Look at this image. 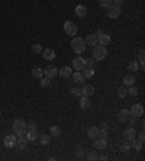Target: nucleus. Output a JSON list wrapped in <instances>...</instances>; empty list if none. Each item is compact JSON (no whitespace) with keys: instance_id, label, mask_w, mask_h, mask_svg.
Returning a JSON list of instances; mask_svg holds the SVG:
<instances>
[{"instance_id":"1","label":"nucleus","mask_w":145,"mask_h":161,"mask_svg":"<svg viewBox=\"0 0 145 161\" xmlns=\"http://www.w3.org/2000/svg\"><path fill=\"white\" fill-rule=\"evenodd\" d=\"M106 57H107V49H106L105 45H100V44L94 45L93 52H91V58L94 61H103Z\"/></svg>"},{"instance_id":"2","label":"nucleus","mask_w":145,"mask_h":161,"mask_svg":"<svg viewBox=\"0 0 145 161\" xmlns=\"http://www.w3.org/2000/svg\"><path fill=\"white\" fill-rule=\"evenodd\" d=\"M26 125L28 123L25 122V119H22V118L15 119V122H13V131H15L16 137H22V135L26 134V131H28Z\"/></svg>"},{"instance_id":"3","label":"nucleus","mask_w":145,"mask_h":161,"mask_svg":"<svg viewBox=\"0 0 145 161\" xmlns=\"http://www.w3.org/2000/svg\"><path fill=\"white\" fill-rule=\"evenodd\" d=\"M71 47H73V51H74L77 55L83 54V52L86 51V42H84L83 38H79V36H77V38H73Z\"/></svg>"},{"instance_id":"4","label":"nucleus","mask_w":145,"mask_h":161,"mask_svg":"<svg viewBox=\"0 0 145 161\" xmlns=\"http://www.w3.org/2000/svg\"><path fill=\"white\" fill-rule=\"evenodd\" d=\"M144 106H142L141 103H133L132 106H131L129 109V116H133V118H141V116H144Z\"/></svg>"},{"instance_id":"5","label":"nucleus","mask_w":145,"mask_h":161,"mask_svg":"<svg viewBox=\"0 0 145 161\" xmlns=\"http://www.w3.org/2000/svg\"><path fill=\"white\" fill-rule=\"evenodd\" d=\"M3 145L6 148H15L18 145V137L15 134H10V135H6L3 138Z\"/></svg>"},{"instance_id":"6","label":"nucleus","mask_w":145,"mask_h":161,"mask_svg":"<svg viewBox=\"0 0 145 161\" xmlns=\"http://www.w3.org/2000/svg\"><path fill=\"white\" fill-rule=\"evenodd\" d=\"M64 31L68 36H74L77 34V25L74 22H71V20H65L64 22Z\"/></svg>"},{"instance_id":"7","label":"nucleus","mask_w":145,"mask_h":161,"mask_svg":"<svg viewBox=\"0 0 145 161\" xmlns=\"http://www.w3.org/2000/svg\"><path fill=\"white\" fill-rule=\"evenodd\" d=\"M122 13V9L121 6H116V4H110L109 8H107V16H109L110 19H116L119 18Z\"/></svg>"},{"instance_id":"8","label":"nucleus","mask_w":145,"mask_h":161,"mask_svg":"<svg viewBox=\"0 0 145 161\" xmlns=\"http://www.w3.org/2000/svg\"><path fill=\"white\" fill-rule=\"evenodd\" d=\"M107 145V138H103V137H97L94 138V142H93V148L97 149V151H103Z\"/></svg>"},{"instance_id":"9","label":"nucleus","mask_w":145,"mask_h":161,"mask_svg":"<svg viewBox=\"0 0 145 161\" xmlns=\"http://www.w3.org/2000/svg\"><path fill=\"white\" fill-rule=\"evenodd\" d=\"M71 65H73V68L77 71H81L83 68L86 67V61H84V58H81V57H75V58H73V63H71Z\"/></svg>"},{"instance_id":"10","label":"nucleus","mask_w":145,"mask_h":161,"mask_svg":"<svg viewBox=\"0 0 145 161\" xmlns=\"http://www.w3.org/2000/svg\"><path fill=\"white\" fill-rule=\"evenodd\" d=\"M97 44H100V45H109L110 44V35H107V34H105V32L102 31H97Z\"/></svg>"},{"instance_id":"11","label":"nucleus","mask_w":145,"mask_h":161,"mask_svg":"<svg viewBox=\"0 0 145 161\" xmlns=\"http://www.w3.org/2000/svg\"><path fill=\"white\" fill-rule=\"evenodd\" d=\"M44 73H45V75H47L48 79H55L58 75V68L55 67V65H47V67L44 68Z\"/></svg>"},{"instance_id":"12","label":"nucleus","mask_w":145,"mask_h":161,"mask_svg":"<svg viewBox=\"0 0 145 161\" xmlns=\"http://www.w3.org/2000/svg\"><path fill=\"white\" fill-rule=\"evenodd\" d=\"M133 138H137V131L133 129V126H129V128H126L125 132H123V139L126 141H132Z\"/></svg>"},{"instance_id":"13","label":"nucleus","mask_w":145,"mask_h":161,"mask_svg":"<svg viewBox=\"0 0 145 161\" xmlns=\"http://www.w3.org/2000/svg\"><path fill=\"white\" fill-rule=\"evenodd\" d=\"M128 118H129V110L128 109H121L118 112V121L121 122V123L128 122Z\"/></svg>"},{"instance_id":"14","label":"nucleus","mask_w":145,"mask_h":161,"mask_svg":"<svg viewBox=\"0 0 145 161\" xmlns=\"http://www.w3.org/2000/svg\"><path fill=\"white\" fill-rule=\"evenodd\" d=\"M74 13H75L77 18H84V16L87 15V8L84 6V4H79V6H75Z\"/></svg>"},{"instance_id":"15","label":"nucleus","mask_w":145,"mask_h":161,"mask_svg":"<svg viewBox=\"0 0 145 161\" xmlns=\"http://www.w3.org/2000/svg\"><path fill=\"white\" fill-rule=\"evenodd\" d=\"M90 106H91L90 97H89V96H81V99H80V107H81L83 110H87Z\"/></svg>"},{"instance_id":"16","label":"nucleus","mask_w":145,"mask_h":161,"mask_svg":"<svg viewBox=\"0 0 145 161\" xmlns=\"http://www.w3.org/2000/svg\"><path fill=\"white\" fill-rule=\"evenodd\" d=\"M58 74L63 77V79H68V77H71V74H73V71H71L70 67H67V65H64V67L58 68Z\"/></svg>"},{"instance_id":"17","label":"nucleus","mask_w":145,"mask_h":161,"mask_svg":"<svg viewBox=\"0 0 145 161\" xmlns=\"http://www.w3.org/2000/svg\"><path fill=\"white\" fill-rule=\"evenodd\" d=\"M41 54L44 55V58L48 60V61H51V60H55V51L51 49V48H47V49H42Z\"/></svg>"},{"instance_id":"18","label":"nucleus","mask_w":145,"mask_h":161,"mask_svg":"<svg viewBox=\"0 0 145 161\" xmlns=\"http://www.w3.org/2000/svg\"><path fill=\"white\" fill-rule=\"evenodd\" d=\"M87 135H89L91 139H94V138L100 137V129H99L97 126H90V128L87 129Z\"/></svg>"},{"instance_id":"19","label":"nucleus","mask_w":145,"mask_h":161,"mask_svg":"<svg viewBox=\"0 0 145 161\" xmlns=\"http://www.w3.org/2000/svg\"><path fill=\"white\" fill-rule=\"evenodd\" d=\"M71 77H73V81L75 83V84H83L84 83V77H83V74H81V71H75V73H73L71 74Z\"/></svg>"},{"instance_id":"20","label":"nucleus","mask_w":145,"mask_h":161,"mask_svg":"<svg viewBox=\"0 0 145 161\" xmlns=\"http://www.w3.org/2000/svg\"><path fill=\"white\" fill-rule=\"evenodd\" d=\"M84 42H86L87 45H90V47L97 45V35H96V34H90V35H87L86 39H84Z\"/></svg>"},{"instance_id":"21","label":"nucleus","mask_w":145,"mask_h":161,"mask_svg":"<svg viewBox=\"0 0 145 161\" xmlns=\"http://www.w3.org/2000/svg\"><path fill=\"white\" fill-rule=\"evenodd\" d=\"M93 93H94V87L90 86V84H84L81 87V96H89L90 97Z\"/></svg>"},{"instance_id":"22","label":"nucleus","mask_w":145,"mask_h":161,"mask_svg":"<svg viewBox=\"0 0 145 161\" xmlns=\"http://www.w3.org/2000/svg\"><path fill=\"white\" fill-rule=\"evenodd\" d=\"M81 74H83V77H84V79H91V77L94 75L93 67H84L81 70Z\"/></svg>"},{"instance_id":"23","label":"nucleus","mask_w":145,"mask_h":161,"mask_svg":"<svg viewBox=\"0 0 145 161\" xmlns=\"http://www.w3.org/2000/svg\"><path fill=\"white\" fill-rule=\"evenodd\" d=\"M26 138H28V141H32V142H35V141H38V132L36 131H34V129H29V131H26Z\"/></svg>"},{"instance_id":"24","label":"nucleus","mask_w":145,"mask_h":161,"mask_svg":"<svg viewBox=\"0 0 145 161\" xmlns=\"http://www.w3.org/2000/svg\"><path fill=\"white\" fill-rule=\"evenodd\" d=\"M28 138L25 137V135H22V137H18V145H19L20 149H26L28 147Z\"/></svg>"},{"instance_id":"25","label":"nucleus","mask_w":145,"mask_h":161,"mask_svg":"<svg viewBox=\"0 0 145 161\" xmlns=\"http://www.w3.org/2000/svg\"><path fill=\"white\" fill-rule=\"evenodd\" d=\"M135 84V77H133L132 74H126L125 77H123V86H133Z\"/></svg>"},{"instance_id":"26","label":"nucleus","mask_w":145,"mask_h":161,"mask_svg":"<svg viewBox=\"0 0 145 161\" xmlns=\"http://www.w3.org/2000/svg\"><path fill=\"white\" fill-rule=\"evenodd\" d=\"M128 70H129L131 73L139 70V63H138L137 60H132V61H129V63H128Z\"/></svg>"},{"instance_id":"27","label":"nucleus","mask_w":145,"mask_h":161,"mask_svg":"<svg viewBox=\"0 0 145 161\" xmlns=\"http://www.w3.org/2000/svg\"><path fill=\"white\" fill-rule=\"evenodd\" d=\"M32 77H35V79H42L44 77V70L39 67H35L32 68Z\"/></svg>"},{"instance_id":"28","label":"nucleus","mask_w":145,"mask_h":161,"mask_svg":"<svg viewBox=\"0 0 145 161\" xmlns=\"http://www.w3.org/2000/svg\"><path fill=\"white\" fill-rule=\"evenodd\" d=\"M142 144H144V142L138 141L137 138H133L132 141H131V147H132L135 151H141V149H142Z\"/></svg>"},{"instance_id":"29","label":"nucleus","mask_w":145,"mask_h":161,"mask_svg":"<svg viewBox=\"0 0 145 161\" xmlns=\"http://www.w3.org/2000/svg\"><path fill=\"white\" fill-rule=\"evenodd\" d=\"M49 131H51L52 137H60V135H61V128H60L58 125H52L51 128H49Z\"/></svg>"},{"instance_id":"30","label":"nucleus","mask_w":145,"mask_h":161,"mask_svg":"<svg viewBox=\"0 0 145 161\" xmlns=\"http://www.w3.org/2000/svg\"><path fill=\"white\" fill-rule=\"evenodd\" d=\"M86 158L87 160H97L99 158V155H97V153H96V149H89L87 151V155H86Z\"/></svg>"},{"instance_id":"31","label":"nucleus","mask_w":145,"mask_h":161,"mask_svg":"<svg viewBox=\"0 0 145 161\" xmlns=\"http://www.w3.org/2000/svg\"><path fill=\"white\" fill-rule=\"evenodd\" d=\"M49 141H51V137H49V135H42V137L39 138V142L42 145H48Z\"/></svg>"},{"instance_id":"32","label":"nucleus","mask_w":145,"mask_h":161,"mask_svg":"<svg viewBox=\"0 0 145 161\" xmlns=\"http://www.w3.org/2000/svg\"><path fill=\"white\" fill-rule=\"evenodd\" d=\"M126 94H128V90H126V86H121L118 89V96L119 97H125Z\"/></svg>"},{"instance_id":"33","label":"nucleus","mask_w":145,"mask_h":161,"mask_svg":"<svg viewBox=\"0 0 145 161\" xmlns=\"http://www.w3.org/2000/svg\"><path fill=\"white\" fill-rule=\"evenodd\" d=\"M129 148H131V142L126 141V139H123V142L121 144V151H123V153H125V151H128Z\"/></svg>"},{"instance_id":"34","label":"nucleus","mask_w":145,"mask_h":161,"mask_svg":"<svg viewBox=\"0 0 145 161\" xmlns=\"http://www.w3.org/2000/svg\"><path fill=\"white\" fill-rule=\"evenodd\" d=\"M71 94H73L74 97H81V89H79V87H73V89H71Z\"/></svg>"},{"instance_id":"35","label":"nucleus","mask_w":145,"mask_h":161,"mask_svg":"<svg viewBox=\"0 0 145 161\" xmlns=\"http://www.w3.org/2000/svg\"><path fill=\"white\" fill-rule=\"evenodd\" d=\"M99 4H100V8L107 9L112 4V0H99Z\"/></svg>"},{"instance_id":"36","label":"nucleus","mask_w":145,"mask_h":161,"mask_svg":"<svg viewBox=\"0 0 145 161\" xmlns=\"http://www.w3.org/2000/svg\"><path fill=\"white\" fill-rule=\"evenodd\" d=\"M41 80V86L42 87H48V86H51V79H48V77H45V79H39Z\"/></svg>"},{"instance_id":"37","label":"nucleus","mask_w":145,"mask_h":161,"mask_svg":"<svg viewBox=\"0 0 145 161\" xmlns=\"http://www.w3.org/2000/svg\"><path fill=\"white\" fill-rule=\"evenodd\" d=\"M32 52H35V54H41V52H42V47H41L39 44L32 45Z\"/></svg>"},{"instance_id":"38","label":"nucleus","mask_w":145,"mask_h":161,"mask_svg":"<svg viewBox=\"0 0 145 161\" xmlns=\"http://www.w3.org/2000/svg\"><path fill=\"white\" fill-rule=\"evenodd\" d=\"M128 94H131V96H137V94H138V89L135 87V84H133V86H129Z\"/></svg>"},{"instance_id":"39","label":"nucleus","mask_w":145,"mask_h":161,"mask_svg":"<svg viewBox=\"0 0 145 161\" xmlns=\"http://www.w3.org/2000/svg\"><path fill=\"white\" fill-rule=\"evenodd\" d=\"M75 155H77V158H83L84 157V149H83L81 147H79L77 151H75Z\"/></svg>"},{"instance_id":"40","label":"nucleus","mask_w":145,"mask_h":161,"mask_svg":"<svg viewBox=\"0 0 145 161\" xmlns=\"http://www.w3.org/2000/svg\"><path fill=\"white\" fill-rule=\"evenodd\" d=\"M84 61H86L87 67H93V64H94V60L93 58H90V57H89V58H84Z\"/></svg>"},{"instance_id":"41","label":"nucleus","mask_w":145,"mask_h":161,"mask_svg":"<svg viewBox=\"0 0 145 161\" xmlns=\"http://www.w3.org/2000/svg\"><path fill=\"white\" fill-rule=\"evenodd\" d=\"M26 128H28V131H29V129L36 131V123H35V122H29V123L26 125Z\"/></svg>"},{"instance_id":"42","label":"nucleus","mask_w":145,"mask_h":161,"mask_svg":"<svg viewBox=\"0 0 145 161\" xmlns=\"http://www.w3.org/2000/svg\"><path fill=\"white\" fill-rule=\"evenodd\" d=\"M144 57H145V51L144 49H139V52H138V60H139V61H144Z\"/></svg>"},{"instance_id":"43","label":"nucleus","mask_w":145,"mask_h":161,"mask_svg":"<svg viewBox=\"0 0 145 161\" xmlns=\"http://www.w3.org/2000/svg\"><path fill=\"white\" fill-rule=\"evenodd\" d=\"M144 139H145V134H144V131H141V132L138 134V141L144 142Z\"/></svg>"},{"instance_id":"44","label":"nucleus","mask_w":145,"mask_h":161,"mask_svg":"<svg viewBox=\"0 0 145 161\" xmlns=\"http://www.w3.org/2000/svg\"><path fill=\"white\" fill-rule=\"evenodd\" d=\"M112 3L116 4V6H121V4L125 3V0H112Z\"/></svg>"},{"instance_id":"45","label":"nucleus","mask_w":145,"mask_h":161,"mask_svg":"<svg viewBox=\"0 0 145 161\" xmlns=\"http://www.w3.org/2000/svg\"><path fill=\"white\" fill-rule=\"evenodd\" d=\"M99 129H100V131H107V129H109V128H107V123H106V122H103L102 125H100V128H99Z\"/></svg>"},{"instance_id":"46","label":"nucleus","mask_w":145,"mask_h":161,"mask_svg":"<svg viewBox=\"0 0 145 161\" xmlns=\"http://www.w3.org/2000/svg\"><path fill=\"white\" fill-rule=\"evenodd\" d=\"M100 137L107 138V131H100Z\"/></svg>"},{"instance_id":"47","label":"nucleus","mask_w":145,"mask_h":161,"mask_svg":"<svg viewBox=\"0 0 145 161\" xmlns=\"http://www.w3.org/2000/svg\"><path fill=\"white\" fill-rule=\"evenodd\" d=\"M100 160H107V155H102V157H99Z\"/></svg>"},{"instance_id":"48","label":"nucleus","mask_w":145,"mask_h":161,"mask_svg":"<svg viewBox=\"0 0 145 161\" xmlns=\"http://www.w3.org/2000/svg\"><path fill=\"white\" fill-rule=\"evenodd\" d=\"M0 116H2V110H0Z\"/></svg>"}]
</instances>
